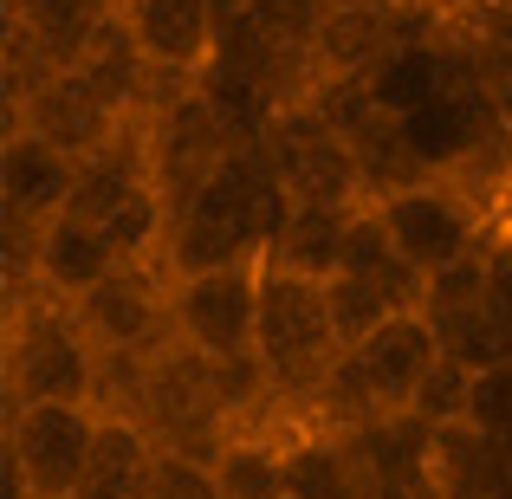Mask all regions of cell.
I'll use <instances>...</instances> for the list:
<instances>
[{"instance_id": "cell-1", "label": "cell", "mask_w": 512, "mask_h": 499, "mask_svg": "<svg viewBox=\"0 0 512 499\" xmlns=\"http://www.w3.org/2000/svg\"><path fill=\"white\" fill-rule=\"evenodd\" d=\"M104 357L85 337L78 312L65 299H46L39 286L7 292L0 318V396L20 402H98Z\"/></svg>"}, {"instance_id": "cell-2", "label": "cell", "mask_w": 512, "mask_h": 499, "mask_svg": "<svg viewBox=\"0 0 512 499\" xmlns=\"http://www.w3.org/2000/svg\"><path fill=\"white\" fill-rule=\"evenodd\" d=\"M376 214H383L396 253L422 279H435L441 266L480 253V247H487V234H493L487 195L467 188L454 169H435V175H415V182L383 188V195H376Z\"/></svg>"}, {"instance_id": "cell-3", "label": "cell", "mask_w": 512, "mask_h": 499, "mask_svg": "<svg viewBox=\"0 0 512 499\" xmlns=\"http://www.w3.org/2000/svg\"><path fill=\"white\" fill-rule=\"evenodd\" d=\"M266 156L299 208H370L376 188L363 169V150L318 111L312 98H286L266 111Z\"/></svg>"}, {"instance_id": "cell-4", "label": "cell", "mask_w": 512, "mask_h": 499, "mask_svg": "<svg viewBox=\"0 0 512 499\" xmlns=\"http://www.w3.org/2000/svg\"><path fill=\"white\" fill-rule=\"evenodd\" d=\"M98 428V402H20L0 428V467L26 487V499H72L91 474Z\"/></svg>"}, {"instance_id": "cell-5", "label": "cell", "mask_w": 512, "mask_h": 499, "mask_svg": "<svg viewBox=\"0 0 512 499\" xmlns=\"http://www.w3.org/2000/svg\"><path fill=\"white\" fill-rule=\"evenodd\" d=\"M266 260L273 253H247L234 266H214V273L175 279V337L201 357L227 363V357H253L260 350V286H266Z\"/></svg>"}, {"instance_id": "cell-6", "label": "cell", "mask_w": 512, "mask_h": 499, "mask_svg": "<svg viewBox=\"0 0 512 499\" xmlns=\"http://www.w3.org/2000/svg\"><path fill=\"white\" fill-rule=\"evenodd\" d=\"M175 279L156 260H124L98 292L72 305L85 337L98 344V357H150L163 337H175Z\"/></svg>"}, {"instance_id": "cell-7", "label": "cell", "mask_w": 512, "mask_h": 499, "mask_svg": "<svg viewBox=\"0 0 512 499\" xmlns=\"http://www.w3.org/2000/svg\"><path fill=\"white\" fill-rule=\"evenodd\" d=\"M124 124H130V117H117L111 104H104L98 91H91L85 78L72 72V65H65V72H52L46 85L33 91V98L7 111V130H33V137H46V143H52V150H65L72 163L98 156Z\"/></svg>"}, {"instance_id": "cell-8", "label": "cell", "mask_w": 512, "mask_h": 499, "mask_svg": "<svg viewBox=\"0 0 512 499\" xmlns=\"http://www.w3.org/2000/svg\"><path fill=\"white\" fill-rule=\"evenodd\" d=\"M130 33H137L143 59L156 72L208 78L214 52H221V0H137L124 7Z\"/></svg>"}, {"instance_id": "cell-9", "label": "cell", "mask_w": 512, "mask_h": 499, "mask_svg": "<svg viewBox=\"0 0 512 499\" xmlns=\"http://www.w3.org/2000/svg\"><path fill=\"white\" fill-rule=\"evenodd\" d=\"M72 182L78 163L65 150H52L33 130H0V208H7V221L26 227L59 221L72 208Z\"/></svg>"}, {"instance_id": "cell-10", "label": "cell", "mask_w": 512, "mask_h": 499, "mask_svg": "<svg viewBox=\"0 0 512 499\" xmlns=\"http://www.w3.org/2000/svg\"><path fill=\"white\" fill-rule=\"evenodd\" d=\"M117 247L111 234H104L98 221H78V214H59V221H46L33 234V273H26V286H39L46 299H65L78 305L85 292H98L104 279L117 273Z\"/></svg>"}, {"instance_id": "cell-11", "label": "cell", "mask_w": 512, "mask_h": 499, "mask_svg": "<svg viewBox=\"0 0 512 499\" xmlns=\"http://www.w3.org/2000/svg\"><path fill=\"white\" fill-rule=\"evenodd\" d=\"M78 78H85L91 91H98L104 104H111L117 117H150V85H156V65L143 59L137 33H130L124 13H111V20L91 33V46L78 52L72 65Z\"/></svg>"}, {"instance_id": "cell-12", "label": "cell", "mask_w": 512, "mask_h": 499, "mask_svg": "<svg viewBox=\"0 0 512 499\" xmlns=\"http://www.w3.org/2000/svg\"><path fill=\"white\" fill-rule=\"evenodd\" d=\"M156 435L137 415H104L98 428V454H91V474L72 499H150V474H156Z\"/></svg>"}, {"instance_id": "cell-13", "label": "cell", "mask_w": 512, "mask_h": 499, "mask_svg": "<svg viewBox=\"0 0 512 499\" xmlns=\"http://www.w3.org/2000/svg\"><path fill=\"white\" fill-rule=\"evenodd\" d=\"M111 13V0H7V26L33 39L52 65H78V52L91 46V33Z\"/></svg>"}, {"instance_id": "cell-14", "label": "cell", "mask_w": 512, "mask_h": 499, "mask_svg": "<svg viewBox=\"0 0 512 499\" xmlns=\"http://www.w3.org/2000/svg\"><path fill=\"white\" fill-rule=\"evenodd\" d=\"M350 221H357V208H299V201H292L286 227H279V240H273V266L305 273V279H338Z\"/></svg>"}, {"instance_id": "cell-15", "label": "cell", "mask_w": 512, "mask_h": 499, "mask_svg": "<svg viewBox=\"0 0 512 499\" xmlns=\"http://www.w3.org/2000/svg\"><path fill=\"white\" fill-rule=\"evenodd\" d=\"M279 499H363V474L338 435H299L286 448V493Z\"/></svg>"}, {"instance_id": "cell-16", "label": "cell", "mask_w": 512, "mask_h": 499, "mask_svg": "<svg viewBox=\"0 0 512 499\" xmlns=\"http://www.w3.org/2000/svg\"><path fill=\"white\" fill-rule=\"evenodd\" d=\"M227 499H279L286 493V441L273 435H227V448L214 454Z\"/></svg>"}, {"instance_id": "cell-17", "label": "cell", "mask_w": 512, "mask_h": 499, "mask_svg": "<svg viewBox=\"0 0 512 499\" xmlns=\"http://www.w3.org/2000/svg\"><path fill=\"white\" fill-rule=\"evenodd\" d=\"M396 312H422V305H415L409 292L376 286V279H357V273H338V279H331V318H338L344 350H350V344H363L370 331H383Z\"/></svg>"}, {"instance_id": "cell-18", "label": "cell", "mask_w": 512, "mask_h": 499, "mask_svg": "<svg viewBox=\"0 0 512 499\" xmlns=\"http://www.w3.org/2000/svg\"><path fill=\"white\" fill-rule=\"evenodd\" d=\"M441 331V350L467 370H493V363H512V331L493 318V305H467L454 318H435Z\"/></svg>"}, {"instance_id": "cell-19", "label": "cell", "mask_w": 512, "mask_h": 499, "mask_svg": "<svg viewBox=\"0 0 512 499\" xmlns=\"http://www.w3.org/2000/svg\"><path fill=\"white\" fill-rule=\"evenodd\" d=\"M467 305H487V247L467 253V260H454V266H441V273L422 286V312L428 318H454V312H467Z\"/></svg>"}, {"instance_id": "cell-20", "label": "cell", "mask_w": 512, "mask_h": 499, "mask_svg": "<svg viewBox=\"0 0 512 499\" xmlns=\"http://www.w3.org/2000/svg\"><path fill=\"white\" fill-rule=\"evenodd\" d=\"M467 383H474V370L467 363H454V357H441L435 370H428V383L415 389V422L422 428H454V422H467Z\"/></svg>"}, {"instance_id": "cell-21", "label": "cell", "mask_w": 512, "mask_h": 499, "mask_svg": "<svg viewBox=\"0 0 512 499\" xmlns=\"http://www.w3.org/2000/svg\"><path fill=\"white\" fill-rule=\"evenodd\" d=\"M467 428H480L493 441H512V363L474 370V383H467Z\"/></svg>"}, {"instance_id": "cell-22", "label": "cell", "mask_w": 512, "mask_h": 499, "mask_svg": "<svg viewBox=\"0 0 512 499\" xmlns=\"http://www.w3.org/2000/svg\"><path fill=\"white\" fill-rule=\"evenodd\" d=\"M150 499H227V493H221L214 461H201V454H156Z\"/></svg>"}, {"instance_id": "cell-23", "label": "cell", "mask_w": 512, "mask_h": 499, "mask_svg": "<svg viewBox=\"0 0 512 499\" xmlns=\"http://www.w3.org/2000/svg\"><path fill=\"white\" fill-rule=\"evenodd\" d=\"M487 305L512 331V240H500V234H487Z\"/></svg>"}, {"instance_id": "cell-24", "label": "cell", "mask_w": 512, "mask_h": 499, "mask_svg": "<svg viewBox=\"0 0 512 499\" xmlns=\"http://www.w3.org/2000/svg\"><path fill=\"white\" fill-rule=\"evenodd\" d=\"M415 7H428V13H441V20H454V13H461L467 0H415Z\"/></svg>"}, {"instance_id": "cell-25", "label": "cell", "mask_w": 512, "mask_h": 499, "mask_svg": "<svg viewBox=\"0 0 512 499\" xmlns=\"http://www.w3.org/2000/svg\"><path fill=\"white\" fill-rule=\"evenodd\" d=\"M111 7H117V13H124V7H137V0H111Z\"/></svg>"}]
</instances>
